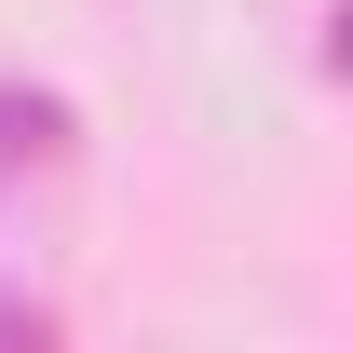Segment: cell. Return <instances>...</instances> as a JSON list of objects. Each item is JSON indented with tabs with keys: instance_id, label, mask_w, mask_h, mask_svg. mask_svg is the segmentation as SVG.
I'll return each mask as SVG.
<instances>
[{
	"instance_id": "1",
	"label": "cell",
	"mask_w": 353,
	"mask_h": 353,
	"mask_svg": "<svg viewBox=\"0 0 353 353\" xmlns=\"http://www.w3.org/2000/svg\"><path fill=\"white\" fill-rule=\"evenodd\" d=\"M68 95H41V82H0V176H54L68 163Z\"/></svg>"
},
{
	"instance_id": "2",
	"label": "cell",
	"mask_w": 353,
	"mask_h": 353,
	"mask_svg": "<svg viewBox=\"0 0 353 353\" xmlns=\"http://www.w3.org/2000/svg\"><path fill=\"white\" fill-rule=\"evenodd\" d=\"M41 340H54V312H41V299H14V285H0V353H41Z\"/></svg>"
}]
</instances>
